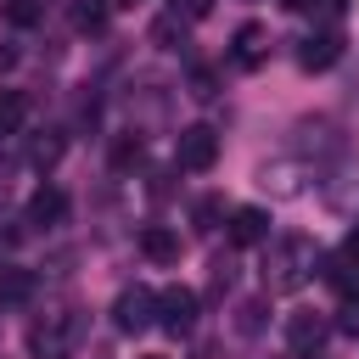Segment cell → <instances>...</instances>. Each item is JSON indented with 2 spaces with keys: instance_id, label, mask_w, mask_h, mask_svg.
Masks as SVG:
<instances>
[{
  "instance_id": "cell-14",
  "label": "cell",
  "mask_w": 359,
  "mask_h": 359,
  "mask_svg": "<svg viewBox=\"0 0 359 359\" xmlns=\"http://www.w3.org/2000/svg\"><path fill=\"white\" fill-rule=\"evenodd\" d=\"M140 157H146L140 135H118V140H112V168H118V174H129V168H135Z\"/></svg>"
},
{
  "instance_id": "cell-22",
  "label": "cell",
  "mask_w": 359,
  "mask_h": 359,
  "mask_svg": "<svg viewBox=\"0 0 359 359\" xmlns=\"http://www.w3.org/2000/svg\"><path fill=\"white\" fill-rule=\"evenodd\" d=\"M6 17H11V22H34L39 6H34V0H6Z\"/></svg>"
},
{
  "instance_id": "cell-21",
  "label": "cell",
  "mask_w": 359,
  "mask_h": 359,
  "mask_svg": "<svg viewBox=\"0 0 359 359\" xmlns=\"http://www.w3.org/2000/svg\"><path fill=\"white\" fill-rule=\"evenodd\" d=\"M230 280H236V264H230V258L219 252V258H213V292H224Z\"/></svg>"
},
{
  "instance_id": "cell-10",
  "label": "cell",
  "mask_w": 359,
  "mask_h": 359,
  "mask_svg": "<svg viewBox=\"0 0 359 359\" xmlns=\"http://www.w3.org/2000/svg\"><path fill=\"white\" fill-rule=\"evenodd\" d=\"M230 241H236V247L269 241V213H264V208H236V213H230Z\"/></svg>"
},
{
  "instance_id": "cell-9",
  "label": "cell",
  "mask_w": 359,
  "mask_h": 359,
  "mask_svg": "<svg viewBox=\"0 0 359 359\" xmlns=\"http://www.w3.org/2000/svg\"><path fill=\"white\" fill-rule=\"evenodd\" d=\"M67 219V191L62 185H39L34 196H28V224L34 230H56Z\"/></svg>"
},
{
  "instance_id": "cell-6",
  "label": "cell",
  "mask_w": 359,
  "mask_h": 359,
  "mask_svg": "<svg viewBox=\"0 0 359 359\" xmlns=\"http://www.w3.org/2000/svg\"><path fill=\"white\" fill-rule=\"evenodd\" d=\"M325 337H331V320L325 314H314V309H292L286 314V348L292 353H320Z\"/></svg>"
},
{
  "instance_id": "cell-24",
  "label": "cell",
  "mask_w": 359,
  "mask_h": 359,
  "mask_svg": "<svg viewBox=\"0 0 359 359\" xmlns=\"http://www.w3.org/2000/svg\"><path fill=\"white\" fill-rule=\"evenodd\" d=\"M208 6L213 0H185V17H208Z\"/></svg>"
},
{
  "instance_id": "cell-4",
  "label": "cell",
  "mask_w": 359,
  "mask_h": 359,
  "mask_svg": "<svg viewBox=\"0 0 359 359\" xmlns=\"http://www.w3.org/2000/svg\"><path fill=\"white\" fill-rule=\"evenodd\" d=\"M112 325H118V331H146V325H157V292H151V286H123V292L112 297Z\"/></svg>"
},
{
  "instance_id": "cell-17",
  "label": "cell",
  "mask_w": 359,
  "mask_h": 359,
  "mask_svg": "<svg viewBox=\"0 0 359 359\" xmlns=\"http://www.w3.org/2000/svg\"><path fill=\"white\" fill-rule=\"evenodd\" d=\"M264 325V297H247V303H236V331L241 337H252Z\"/></svg>"
},
{
  "instance_id": "cell-12",
  "label": "cell",
  "mask_w": 359,
  "mask_h": 359,
  "mask_svg": "<svg viewBox=\"0 0 359 359\" xmlns=\"http://www.w3.org/2000/svg\"><path fill=\"white\" fill-rule=\"evenodd\" d=\"M151 45H163V50H180V45H185V17H180V11H163V17H151Z\"/></svg>"
},
{
  "instance_id": "cell-27",
  "label": "cell",
  "mask_w": 359,
  "mask_h": 359,
  "mask_svg": "<svg viewBox=\"0 0 359 359\" xmlns=\"http://www.w3.org/2000/svg\"><path fill=\"white\" fill-rule=\"evenodd\" d=\"M280 6H286V11H309L314 0H280Z\"/></svg>"
},
{
  "instance_id": "cell-5",
  "label": "cell",
  "mask_w": 359,
  "mask_h": 359,
  "mask_svg": "<svg viewBox=\"0 0 359 359\" xmlns=\"http://www.w3.org/2000/svg\"><path fill=\"white\" fill-rule=\"evenodd\" d=\"M157 325H163L168 337H185V331L196 325V292H191V286L157 292Z\"/></svg>"
},
{
  "instance_id": "cell-26",
  "label": "cell",
  "mask_w": 359,
  "mask_h": 359,
  "mask_svg": "<svg viewBox=\"0 0 359 359\" xmlns=\"http://www.w3.org/2000/svg\"><path fill=\"white\" fill-rule=\"evenodd\" d=\"M342 6H348V0H320V11H325V17H342Z\"/></svg>"
},
{
  "instance_id": "cell-23",
  "label": "cell",
  "mask_w": 359,
  "mask_h": 359,
  "mask_svg": "<svg viewBox=\"0 0 359 359\" xmlns=\"http://www.w3.org/2000/svg\"><path fill=\"white\" fill-rule=\"evenodd\" d=\"M342 331H348V337H359V303H348V309H342Z\"/></svg>"
},
{
  "instance_id": "cell-19",
  "label": "cell",
  "mask_w": 359,
  "mask_h": 359,
  "mask_svg": "<svg viewBox=\"0 0 359 359\" xmlns=\"http://www.w3.org/2000/svg\"><path fill=\"white\" fill-rule=\"evenodd\" d=\"M28 157H34V163H39V168H50V163H56V157H62V135H56V129H45V135H39V140H34V151H28Z\"/></svg>"
},
{
  "instance_id": "cell-20",
  "label": "cell",
  "mask_w": 359,
  "mask_h": 359,
  "mask_svg": "<svg viewBox=\"0 0 359 359\" xmlns=\"http://www.w3.org/2000/svg\"><path fill=\"white\" fill-rule=\"evenodd\" d=\"M191 219H196V230H219V219H224V202H219V196H202V202L191 208Z\"/></svg>"
},
{
  "instance_id": "cell-13",
  "label": "cell",
  "mask_w": 359,
  "mask_h": 359,
  "mask_svg": "<svg viewBox=\"0 0 359 359\" xmlns=\"http://www.w3.org/2000/svg\"><path fill=\"white\" fill-rule=\"evenodd\" d=\"M28 123V95L22 90H0V135H17Z\"/></svg>"
},
{
  "instance_id": "cell-25",
  "label": "cell",
  "mask_w": 359,
  "mask_h": 359,
  "mask_svg": "<svg viewBox=\"0 0 359 359\" xmlns=\"http://www.w3.org/2000/svg\"><path fill=\"white\" fill-rule=\"evenodd\" d=\"M342 252H348V258H359V224L348 230V241H342Z\"/></svg>"
},
{
  "instance_id": "cell-18",
  "label": "cell",
  "mask_w": 359,
  "mask_h": 359,
  "mask_svg": "<svg viewBox=\"0 0 359 359\" xmlns=\"http://www.w3.org/2000/svg\"><path fill=\"white\" fill-rule=\"evenodd\" d=\"M191 95H196V101H213V95H219V73L196 62V67H191Z\"/></svg>"
},
{
  "instance_id": "cell-15",
  "label": "cell",
  "mask_w": 359,
  "mask_h": 359,
  "mask_svg": "<svg viewBox=\"0 0 359 359\" xmlns=\"http://www.w3.org/2000/svg\"><path fill=\"white\" fill-rule=\"evenodd\" d=\"M107 22V0H73V28L79 34H95Z\"/></svg>"
},
{
  "instance_id": "cell-7",
  "label": "cell",
  "mask_w": 359,
  "mask_h": 359,
  "mask_svg": "<svg viewBox=\"0 0 359 359\" xmlns=\"http://www.w3.org/2000/svg\"><path fill=\"white\" fill-rule=\"evenodd\" d=\"M337 56H342V28H337V22H325V28L303 34V45H297V62H303L309 73H325Z\"/></svg>"
},
{
  "instance_id": "cell-16",
  "label": "cell",
  "mask_w": 359,
  "mask_h": 359,
  "mask_svg": "<svg viewBox=\"0 0 359 359\" xmlns=\"http://www.w3.org/2000/svg\"><path fill=\"white\" fill-rule=\"evenodd\" d=\"M34 292V275L28 269H0V303H22Z\"/></svg>"
},
{
  "instance_id": "cell-11",
  "label": "cell",
  "mask_w": 359,
  "mask_h": 359,
  "mask_svg": "<svg viewBox=\"0 0 359 359\" xmlns=\"http://www.w3.org/2000/svg\"><path fill=\"white\" fill-rule=\"evenodd\" d=\"M140 252H146L151 264H180V236H174L168 224H146V230H140Z\"/></svg>"
},
{
  "instance_id": "cell-2",
  "label": "cell",
  "mask_w": 359,
  "mask_h": 359,
  "mask_svg": "<svg viewBox=\"0 0 359 359\" xmlns=\"http://www.w3.org/2000/svg\"><path fill=\"white\" fill-rule=\"evenodd\" d=\"M73 337H79L73 309H50L45 320L28 325V348H34V359H67V353H73Z\"/></svg>"
},
{
  "instance_id": "cell-3",
  "label": "cell",
  "mask_w": 359,
  "mask_h": 359,
  "mask_svg": "<svg viewBox=\"0 0 359 359\" xmlns=\"http://www.w3.org/2000/svg\"><path fill=\"white\" fill-rule=\"evenodd\" d=\"M174 163L191 168V174H208V168L219 163V129H213V123H191V129H180V140H174Z\"/></svg>"
},
{
  "instance_id": "cell-8",
  "label": "cell",
  "mask_w": 359,
  "mask_h": 359,
  "mask_svg": "<svg viewBox=\"0 0 359 359\" xmlns=\"http://www.w3.org/2000/svg\"><path fill=\"white\" fill-rule=\"evenodd\" d=\"M264 56H269V28L264 22H241L236 39H230V62L252 73V67H264Z\"/></svg>"
},
{
  "instance_id": "cell-1",
  "label": "cell",
  "mask_w": 359,
  "mask_h": 359,
  "mask_svg": "<svg viewBox=\"0 0 359 359\" xmlns=\"http://www.w3.org/2000/svg\"><path fill=\"white\" fill-rule=\"evenodd\" d=\"M314 264H320V252H314V241L309 236H275L269 247H264V292H297L309 275H314Z\"/></svg>"
}]
</instances>
